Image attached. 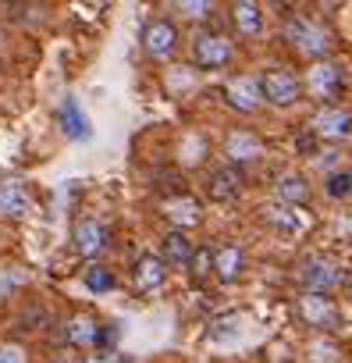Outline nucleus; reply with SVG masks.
<instances>
[{"mask_svg": "<svg viewBox=\"0 0 352 363\" xmlns=\"http://www.w3.org/2000/svg\"><path fill=\"white\" fill-rule=\"evenodd\" d=\"M225 153H228V160H232V164H249V160H260V157H263V143H260V135H253V132L239 128V132H232V135H228Z\"/></svg>", "mask_w": 352, "mask_h": 363, "instance_id": "nucleus-14", "label": "nucleus"}, {"mask_svg": "<svg viewBox=\"0 0 352 363\" xmlns=\"http://www.w3.org/2000/svg\"><path fill=\"white\" fill-rule=\"evenodd\" d=\"M33 211V193L25 182L8 178L0 182V218H25Z\"/></svg>", "mask_w": 352, "mask_h": 363, "instance_id": "nucleus-9", "label": "nucleus"}, {"mask_svg": "<svg viewBox=\"0 0 352 363\" xmlns=\"http://www.w3.org/2000/svg\"><path fill=\"white\" fill-rule=\"evenodd\" d=\"M299 317L306 324H313V328H334L338 324V306L327 296L306 292V296H299Z\"/></svg>", "mask_w": 352, "mask_h": 363, "instance_id": "nucleus-10", "label": "nucleus"}, {"mask_svg": "<svg viewBox=\"0 0 352 363\" xmlns=\"http://www.w3.org/2000/svg\"><path fill=\"white\" fill-rule=\"evenodd\" d=\"M89 363H118V359H89Z\"/></svg>", "mask_w": 352, "mask_h": 363, "instance_id": "nucleus-29", "label": "nucleus"}, {"mask_svg": "<svg viewBox=\"0 0 352 363\" xmlns=\"http://www.w3.org/2000/svg\"><path fill=\"white\" fill-rule=\"evenodd\" d=\"M72 239H75V250H79L82 257H96V253H103V250H107V242H110L107 228H103L100 221H93V218L79 221Z\"/></svg>", "mask_w": 352, "mask_h": 363, "instance_id": "nucleus-13", "label": "nucleus"}, {"mask_svg": "<svg viewBox=\"0 0 352 363\" xmlns=\"http://www.w3.org/2000/svg\"><path fill=\"white\" fill-rule=\"evenodd\" d=\"M242 264H246V257H242L239 246H221V250H214V274H217L221 281H235V278L242 274Z\"/></svg>", "mask_w": 352, "mask_h": 363, "instance_id": "nucleus-20", "label": "nucleus"}, {"mask_svg": "<svg viewBox=\"0 0 352 363\" xmlns=\"http://www.w3.org/2000/svg\"><path fill=\"white\" fill-rule=\"evenodd\" d=\"M164 214L174 221V232H186V228H193V225L203 221V207H200L193 196H174V200H167V203H164Z\"/></svg>", "mask_w": 352, "mask_h": 363, "instance_id": "nucleus-16", "label": "nucleus"}, {"mask_svg": "<svg viewBox=\"0 0 352 363\" xmlns=\"http://www.w3.org/2000/svg\"><path fill=\"white\" fill-rule=\"evenodd\" d=\"M285 40H288L299 54H306V57H313V61H320V57H327V54L334 50L331 33H327L324 26L306 22V18H288V22H285Z\"/></svg>", "mask_w": 352, "mask_h": 363, "instance_id": "nucleus-1", "label": "nucleus"}, {"mask_svg": "<svg viewBox=\"0 0 352 363\" xmlns=\"http://www.w3.org/2000/svg\"><path fill=\"white\" fill-rule=\"evenodd\" d=\"M164 257H167L171 264H193L196 246L189 242V235H186V232H171V235L164 239Z\"/></svg>", "mask_w": 352, "mask_h": 363, "instance_id": "nucleus-22", "label": "nucleus"}, {"mask_svg": "<svg viewBox=\"0 0 352 363\" xmlns=\"http://www.w3.org/2000/svg\"><path fill=\"white\" fill-rule=\"evenodd\" d=\"M178 11L186 18H207L214 11V4H207V0H186V4H178Z\"/></svg>", "mask_w": 352, "mask_h": 363, "instance_id": "nucleus-26", "label": "nucleus"}, {"mask_svg": "<svg viewBox=\"0 0 352 363\" xmlns=\"http://www.w3.org/2000/svg\"><path fill=\"white\" fill-rule=\"evenodd\" d=\"M239 193H242V171L232 167V164L217 167L210 174V182H207V196L214 203H232V200H239Z\"/></svg>", "mask_w": 352, "mask_h": 363, "instance_id": "nucleus-11", "label": "nucleus"}, {"mask_svg": "<svg viewBox=\"0 0 352 363\" xmlns=\"http://www.w3.org/2000/svg\"><path fill=\"white\" fill-rule=\"evenodd\" d=\"M135 289L139 292H153V289H160L164 285V278H167V264L160 260V257H142L139 264H135Z\"/></svg>", "mask_w": 352, "mask_h": 363, "instance_id": "nucleus-17", "label": "nucleus"}, {"mask_svg": "<svg viewBox=\"0 0 352 363\" xmlns=\"http://www.w3.org/2000/svg\"><path fill=\"white\" fill-rule=\"evenodd\" d=\"M306 86H310V93H313L317 100H331V96L341 89V68L331 65V61H320V65L310 68Z\"/></svg>", "mask_w": 352, "mask_h": 363, "instance_id": "nucleus-12", "label": "nucleus"}, {"mask_svg": "<svg viewBox=\"0 0 352 363\" xmlns=\"http://www.w3.org/2000/svg\"><path fill=\"white\" fill-rule=\"evenodd\" d=\"M64 338L72 342V345H96L100 342V324H96V317H89V313H79V317H72L68 324H64Z\"/></svg>", "mask_w": 352, "mask_h": 363, "instance_id": "nucleus-19", "label": "nucleus"}, {"mask_svg": "<svg viewBox=\"0 0 352 363\" xmlns=\"http://www.w3.org/2000/svg\"><path fill=\"white\" fill-rule=\"evenodd\" d=\"M260 218H263L267 228H274V232H281V235H302L306 225H310L306 214H302V207H292V203H281V200L263 203V207H260Z\"/></svg>", "mask_w": 352, "mask_h": 363, "instance_id": "nucleus-4", "label": "nucleus"}, {"mask_svg": "<svg viewBox=\"0 0 352 363\" xmlns=\"http://www.w3.org/2000/svg\"><path fill=\"white\" fill-rule=\"evenodd\" d=\"M232 57H235V47L225 36H217V33H200L196 43H193V61L200 68H210L214 72V68L232 65Z\"/></svg>", "mask_w": 352, "mask_h": 363, "instance_id": "nucleus-3", "label": "nucleus"}, {"mask_svg": "<svg viewBox=\"0 0 352 363\" xmlns=\"http://www.w3.org/2000/svg\"><path fill=\"white\" fill-rule=\"evenodd\" d=\"M0 363H29V356H25V349H22V345L0 342Z\"/></svg>", "mask_w": 352, "mask_h": 363, "instance_id": "nucleus-28", "label": "nucleus"}, {"mask_svg": "<svg viewBox=\"0 0 352 363\" xmlns=\"http://www.w3.org/2000/svg\"><path fill=\"white\" fill-rule=\"evenodd\" d=\"M239 335H242L239 317H225V320H217V324L210 328V342H235Z\"/></svg>", "mask_w": 352, "mask_h": 363, "instance_id": "nucleus-24", "label": "nucleus"}, {"mask_svg": "<svg viewBox=\"0 0 352 363\" xmlns=\"http://www.w3.org/2000/svg\"><path fill=\"white\" fill-rule=\"evenodd\" d=\"M189 267H193V274H196V278H207V274H210V267H214V253H210V250H196V257H193V264H189Z\"/></svg>", "mask_w": 352, "mask_h": 363, "instance_id": "nucleus-27", "label": "nucleus"}, {"mask_svg": "<svg viewBox=\"0 0 352 363\" xmlns=\"http://www.w3.org/2000/svg\"><path fill=\"white\" fill-rule=\"evenodd\" d=\"M174 47H178V29H174V22H167V18L146 22V29H142V50H146L153 61L171 57Z\"/></svg>", "mask_w": 352, "mask_h": 363, "instance_id": "nucleus-6", "label": "nucleus"}, {"mask_svg": "<svg viewBox=\"0 0 352 363\" xmlns=\"http://www.w3.org/2000/svg\"><path fill=\"white\" fill-rule=\"evenodd\" d=\"M299 281L306 285V292L327 296V292L341 281V271H338L327 257H306L302 267H299Z\"/></svg>", "mask_w": 352, "mask_h": 363, "instance_id": "nucleus-5", "label": "nucleus"}, {"mask_svg": "<svg viewBox=\"0 0 352 363\" xmlns=\"http://www.w3.org/2000/svg\"><path fill=\"white\" fill-rule=\"evenodd\" d=\"M348 292H352V278H348Z\"/></svg>", "mask_w": 352, "mask_h": 363, "instance_id": "nucleus-30", "label": "nucleus"}, {"mask_svg": "<svg viewBox=\"0 0 352 363\" xmlns=\"http://www.w3.org/2000/svg\"><path fill=\"white\" fill-rule=\"evenodd\" d=\"M310 196H313V189H310L306 174H295V171H288V174H281V178H278V200H281V203L302 207Z\"/></svg>", "mask_w": 352, "mask_h": 363, "instance_id": "nucleus-18", "label": "nucleus"}, {"mask_svg": "<svg viewBox=\"0 0 352 363\" xmlns=\"http://www.w3.org/2000/svg\"><path fill=\"white\" fill-rule=\"evenodd\" d=\"M225 100H228L232 111L253 114V111L263 104V86H260V79H253V75H235V79L225 86Z\"/></svg>", "mask_w": 352, "mask_h": 363, "instance_id": "nucleus-7", "label": "nucleus"}, {"mask_svg": "<svg viewBox=\"0 0 352 363\" xmlns=\"http://www.w3.org/2000/svg\"><path fill=\"white\" fill-rule=\"evenodd\" d=\"M260 86H263V100L274 104V107H292V104L299 100V93H302L299 79H295L292 72H285V68L263 72V75H260Z\"/></svg>", "mask_w": 352, "mask_h": 363, "instance_id": "nucleus-2", "label": "nucleus"}, {"mask_svg": "<svg viewBox=\"0 0 352 363\" xmlns=\"http://www.w3.org/2000/svg\"><path fill=\"white\" fill-rule=\"evenodd\" d=\"M327 196H334V200L352 196V171H334L327 178Z\"/></svg>", "mask_w": 352, "mask_h": 363, "instance_id": "nucleus-25", "label": "nucleus"}, {"mask_svg": "<svg viewBox=\"0 0 352 363\" xmlns=\"http://www.w3.org/2000/svg\"><path fill=\"white\" fill-rule=\"evenodd\" d=\"M310 132L320 139H345V135H352V114L345 107H320L313 114Z\"/></svg>", "mask_w": 352, "mask_h": 363, "instance_id": "nucleus-8", "label": "nucleus"}, {"mask_svg": "<svg viewBox=\"0 0 352 363\" xmlns=\"http://www.w3.org/2000/svg\"><path fill=\"white\" fill-rule=\"evenodd\" d=\"M61 128H64V135L75 139V143H86V139L93 135V125H89V118H86V111H82V104H79L75 96H68V100L61 104Z\"/></svg>", "mask_w": 352, "mask_h": 363, "instance_id": "nucleus-15", "label": "nucleus"}, {"mask_svg": "<svg viewBox=\"0 0 352 363\" xmlns=\"http://www.w3.org/2000/svg\"><path fill=\"white\" fill-rule=\"evenodd\" d=\"M232 26L242 36H260L263 33V11H260V4H235L232 8Z\"/></svg>", "mask_w": 352, "mask_h": 363, "instance_id": "nucleus-21", "label": "nucleus"}, {"mask_svg": "<svg viewBox=\"0 0 352 363\" xmlns=\"http://www.w3.org/2000/svg\"><path fill=\"white\" fill-rule=\"evenodd\" d=\"M82 281H86L89 292H110V289H114V274H110V267H103V264H89L86 274H82Z\"/></svg>", "mask_w": 352, "mask_h": 363, "instance_id": "nucleus-23", "label": "nucleus"}]
</instances>
